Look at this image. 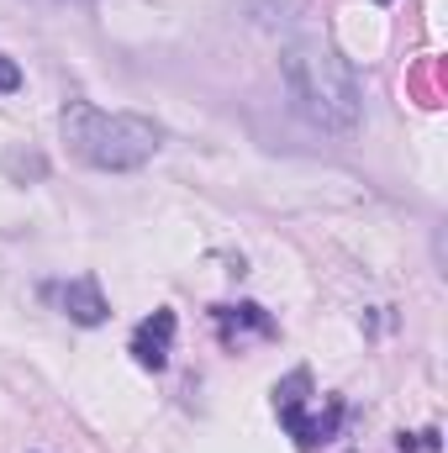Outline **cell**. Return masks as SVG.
Returning a JSON list of instances; mask_svg holds the SVG:
<instances>
[{
	"label": "cell",
	"mask_w": 448,
	"mask_h": 453,
	"mask_svg": "<svg viewBox=\"0 0 448 453\" xmlns=\"http://www.w3.org/2000/svg\"><path fill=\"white\" fill-rule=\"evenodd\" d=\"M280 74L296 101V111L322 132H353L364 121V85L359 69L337 53L328 37L301 32L280 48Z\"/></svg>",
	"instance_id": "1"
},
{
	"label": "cell",
	"mask_w": 448,
	"mask_h": 453,
	"mask_svg": "<svg viewBox=\"0 0 448 453\" xmlns=\"http://www.w3.org/2000/svg\"><path fill=\"white\" fill-rule=\"evenodd\" d=\"M58 132L80 164L106 169V174H132V169L153 164V153L164 148V127L153 116L101 111L90 101H69L58 116Z\"/></svg>",
	"instance_id": "2"
},
{
	"label": "cell",
	"mask_w": 448,
	"mask_h": 453,
	"mask_svg": "<svg viewBox=\"0 0 448 453\" xmlns=\"http://www.w3.org/2000/svg\"><path fill=\"white\" fill-rule=\"evenodd\" d=\"M174 327H180V322H174V311H169V306H158V311L132 333V358H137L143 369H153V374H158V369L169 364V353H174Z\"/></svg>",
	"instance_id": "3"
},
{
	"label": "cell",
	"mask_w": 448,
	"mask_h": 453,
	"mask_svg": "<svg viewBox=\"0 0 448 453\" xmlns=\"http://www.w3.org/2000/svg\"><path fill=\"white\" fill-rule=\"evenodd\" d=\"M53 296H58V306H64V317H69V322H80V327H101V322L112 317V301L101 296V285H96L90 274H80V280H69V285H58Z\"/></svg>",
	"instance_id": "4"
},
{
	"label": "cell",
	"mask_w": 448,
	"mask_h": 453,
	"mask_svg": "<svg viewBox=\"0 0 448 453\" xmlns=\"http://www.w3.org/2000/svg\"><path fill=\"white\" fill-rule=\"evenodd\" d=\"M11 90H21V69H16V58L0 53V96H11Z\"/></svg>",
	"instance_id": "5"
}]
</instances>
